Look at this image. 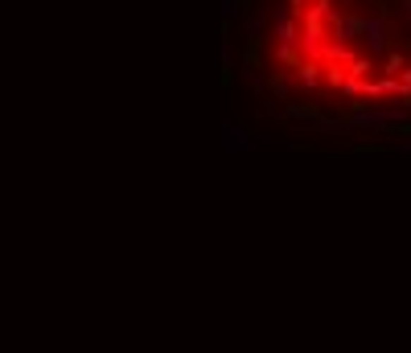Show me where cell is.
<instances>
[{"instance_id": "1", "label": "cell", "mask_w": 411, "mask_h": 353, "mask_svg": "<svg viewBox=\"0 0 411 353\" xmlns=\"http://www.w3.org/2000/svg\"><path fill=\"white\" fill-rule=\"evenodd\" d=\"M411 0H284L276 13V91H338V107H362V87L411 70Z\"/></svg>"}, {"instance_id": "2", "label": "cell", "mask_w": 411, "mask_h": 353, "mask_svg": "<svg viewBox=\"0 0 411 353\" xmlns=\"http://www.w3.org/2000/svg\"><path fill=\"white\" fill-rule=\"evenodd\" d=\"M391 132H395V136H411V123L407 119H403V123H391Z\"/></svg>"}]
</instances>
